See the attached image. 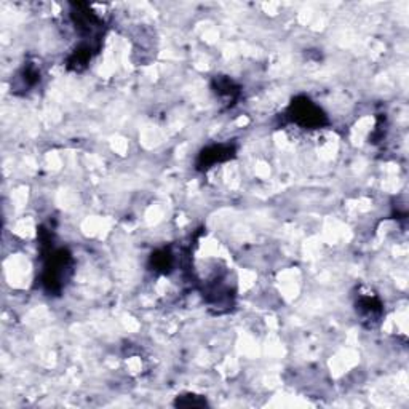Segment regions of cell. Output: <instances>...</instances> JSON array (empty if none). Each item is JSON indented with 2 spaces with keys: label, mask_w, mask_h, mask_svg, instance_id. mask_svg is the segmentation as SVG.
I'll return each instance as SVG.
<instances>
[{
  "label": "cell",
  "mask_w": 409,
  "mask_h": 409,
  "mask_svg": "<svg viewBox=\"0 0 409 409\" xmlns=\"http://www.w3.org/2000/svg\"><path fill=\"white\" fill-rule=\"evenodd\" d=\"M41 234L42 248V273L41 285L47 294H59L63 291L66 280L72 272V254L66 248H56L52 243V234L45 229L38 231Z\"/></svg>",
  "instance_id": "1"
},
{
  "label": "cell",
  "mask_w": 409,
  "mask_h": 409,
  "mask_svg": "<svg viewBox=\"0 0 409 409\" xmlns=\"http://www.w3.org/2000/svg\"><path fill=\"white\" fill-rule=\"evenodd\" d=\"M287 117L289 122L306 128V130H317V128H323L329 123L324 110L306 94H301L291 101L287 109Z\"/></svg>",
  "instance_id": "2"
},
{
  "label": "cell",
  "mask_w": 409,
  "mask_h": 409,
  "mask_svg": "<svg viewBox=\"0 0 409 409\" xmlns=\"http://www.w3.org/2000/svg\"><path fill=\"white\" fill-rule=\"evenodd\" d=\"M71 21L74 24L82 42H88L101 47L103 41L104 21L94 13L92 7L87 3H72L71 5Z\"/></svg>",
  "instance_id": "3"
},
{
  "label": "cell",
  "mask_w": 409,
  "mask_h": 409,
  "mask_svg": "<svg viewBox=\"0 0 409 409\" xmlns=\"http://www.w3.org/2000/svg\"><path fill=\"white\" fill-rule=\"evenodd\" d=\"M235 152H237V149H235L234 144L208 145L199 154L195 166H197L199 171H208L216 164H224V162L234 159Z\"/></svg>",
  "instance_id": "4"
},
{
  "label": "cell",
  "mask_w": 409,
  "mask_h": 409,
  "mask_svg": "<svg viewBox=\"0 0 409 409\" xmlns=\"http://www.w3.org/2000/svg\"><path fill=\"white\" fill-rule=\"evenodd\" d=\"M357 312L363 318V322L376 323L380 320L384 313V306L378 296L365 294L360 296L357 301Z\"/></svg>",
  "instance_id": "5"
},
{
  "label": "cell",
  "mask_w": 409,
  "mask_h": 409,
  "mask_svg": "<svg viewBox=\"0 0 409 409\" xmlns=\"http://www.w3.org/2000/svg\"><path fill=\"white\" fill-rule=\"evenodd\" d=\"M213 89L216 96L221 98L227 106L235 104V101L240 96V87L235 83L231 77L217 76L213 80Z\"/></svg>",
  "instance_id": "6"
},
{
  "label": "cell",
  "mask_w": 409,
  "mask_h": 409,
  "mask_svg": "<svg viewBox=\"0 0 409 409\" xmlns=\"http://www.w3.org/2000/svg\"><path fill=\"white\" fill-rule=\"evenodd\" d=\"M41 82V71L38 67L32 63H27L22 66V69L16 74V89H24V92H29L37 83ZM15 89V92H16Z\"/></svg>",
  "instance_id": "7"
},
{
  "label": "cell",
  "mask_w": 409,
  "mask_h": 409,
  "mask_svg": "<svg viewBox=\"0 0 409 409\" xmlns=\"http://www.w3.org/2000/svg\"><path fill=\"white\" fill-rule=\"evenodd\" d=\"M173 266H175V256L170 250H159L150 256V267H152L154 272L170 273Z\"/></svg>",
  "instance_id": "8"
},
{
  "label": "cell",
  "mask_w": 409,
  "mask_h": 409,
  "mask_svg": "<svg viewBox=\"0 0 409 409\" xmlns=\"http://www.w3.org/2000/svg\"><path fill=\"white\" fill-rule=\"evenodd\" d=\"M206 405H208V403H206L203 396L192 395V394L178 396L175 401V406H181V408H203Z\"/></svg>",
  "instance_id": "9"
}]
</instances>
